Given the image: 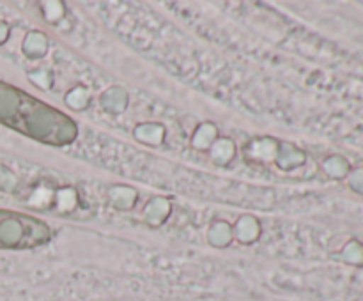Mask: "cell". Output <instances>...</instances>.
I'll list each match as a JSON object with an SVG mask.
<instances>
[{
	"mask_svg": "<svg viewBox=\"0 0 363 301\" xmlns=\"http://www.w3.org/2000/svg\"><path fill=\"white\" fill-rule=\"evenodd\" d=\"M0 124L53 147L73 144L78 137V126L69 115L2 80Z\"/></svg>",
	"mask_w": 363,
	"mask_h": 301,
	"instance_id": "cell-1",
	"label": "cell"
},
{
	"mask_svg": "<svg viewBox=\"0 0 363 301\" xmlns=\"http://www.w3.org/2000/svg\"><path fill=\"white\" fill-rule=\"evenodd\" d=\"M52 239V229L25 212L0 209V250H30Z\"/></svg>",
	"mask_w": 363,
	"mask_h": 301,
	"instance_id": "cell-2",
	"label": "cell"
}]
</instances>
